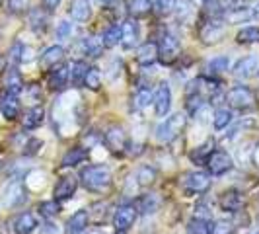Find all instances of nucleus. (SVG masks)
Instances as JSON below:
<instances>
[{
	"label": "nucleus",
	"instance_id": "nucleus-1",
	"mask_svg": "<svg viewBox=\"0 0 259 234\" xmlns=\"http://www.w3.org/2000/svg\"><path fill=\"white\" fill-rule=\"evenodd\" d=\"M80 180L90 191H104L111 185V172L104 166H86L80 172Z\"/></svg>",
	"mask_w": 259,
	"mask_h": 234
},
{
	"label": "nucleus",
	"instance_id": "nucleus-2",
	"mask_svg": "<svg viewBox=\"0 0 259 234\" xmlns=\"http://www.w3.org/2000/svg\"><path fill=\"white\" fill-rule=\"evenodd\" d=\"M185 123H187V117L183 113H176V115H169L166 121H162L156 129V139L160 143H171L174 139H178L182 135V131L185 129Z\"/></svg>",
	"mask_w": 259,
	"mask_h": 234
},
{
	"label": "nucleus",
	"instance_id": "nucleus-3",
	"mask_svg": "<svg viewBox=\"0 0 259 234\" xmlns=\"http://www.w3.org/2000/svg\"><path fill=\"white\" fill-rule=\"evenodd\" d=\"M226 100H228L230 107L238 109V111H249V109L257 107V98H255L253 90L247 88V86H236V88H232V90L228 92Z\"/></svg>",
	"mask_w": 259,
	"mask_h": 234
},
{
	"label": "nucleus",
	"instance_id": "nucleus-4",
	"mask_svg": "<svg viewBox=\"0 0 259 234\" xmlns=\"http://www.w3.org/2000/svg\"><path fill=\"white\" fill-rule=\"evenodd\" d=\"M182 55V45H180V39L171 33H166L162 41L158 43V59H162L164 65H171L180 59Z\"/></svg>",
	"mask_w": 259,
	"mask_h": 234
},
{
	"label": "nucleus",
	"instance_id": "nucleus-5",
	"mask_svg": "<svg viewBox=\"0 0 259 234\" xmlns=\"http://www.w3.org/2000/svg\"><path fill=\"white\" fill-rule=\"evenodd\" d=\"M207 166L212 176H222V174L232 170L234 160L232 156L228 154V152H224V150H212L207 158Z\"/></svg>",
	"mask_w": 259,
	"mask_h": 234
},
{
	"label": "nucleus",
	"instance_id": "nucleus-6",
	"mask_svg": "<svg viewBox=\"0 0 259 234\" xmlns=\"http://www.w3.org/2000/svg\"><path fill=\"white\" fill-rule=\"evenodd\" d=\"M226 29L222 26L219 20H207L205 24H201L199 27V39L205 43V45H214L224 37Z\"/></svg>",
	"mask_w": 259,
	"mask_h": 234
},
{
	"label": "nucleus",
	"instance_id": "nucleus-7",
	"mask_svg": "<svg viewBox=\"0 0 259 234\" xmlns=\"http://www.w3.org/2000/svg\"><path fill=\"white\" fill-rule=\"evenodd\" d=\"M27 199V193H26V187H24V183L18 182V180H14L6 185V189H4V193H2V201H4V205L6 207H20L22 203H26Z\"/></svg>",
	"mask_w": 259,
	"mask_h": 234
},
{
	"label": "nucleus",
	"instance_id": "nucleus-8",
	"mask_svg": "<svg viewBox=\"0 0 259 234\" xmlns=\"http://www.w3.org/2000/svg\"><path fill=\"white\" fill-rule=\"evenodd\" d=\"M183 187L189 193H205L210 187V178L205 172H189L183 176Z\"/></svg>",
	"mask_w": 259,
	"mask_h": 234
},
{
	"label": "nucleus",
	"instance_id": "nucleus-9",
	"mask_svg": "<svg viewBox=\"0 0 259 234\" xmlns=\"http://www.w3.org/2000/svg\"><path fill=\"white\" fill-rule=\"evenodd\" d=\"M259 72V57L255 55H249V57H244L240 59L236 66H234V76L236 78H253Z\"/></svg>",
	"mask_w": 259,
	"mask_h": 234
},
{
	"label": "nucleus",
	"instance_id": "nucleus-10",
	"mask_svg": "<svg viewBox=\"0 0 259 234\" xmlns=\"http://www.w3.org/2000/svg\"><path fill=\"white\" fill-rule=\"evenodd\" d=\"M152 102H154V109L158 117H166L171 107V90H169L168 84H160L156 94L152 96Z\"/></svg>",
	"mask_w": 259,
	"mask_h": 234
},
{
	"label": "nucleus",
	"instance_id": "nucleus-11",
	"mask_svg": "<svg viewBox=\"0 0 259 234\" xmlns=\"http://www.w3.org/2000/svg\"><path fill=\"white\" fill-rule=\"evenodd\" d=\"M137 221V209L133 205H121L113 215V226L117 230H129Z\"/></svg>",
	"mask_w": 259,
	"mask_h": 234
},
{
	"label": "nucleus",
	"instance_id": "nucleus-12",
	"mask_svg": "<svg viewBox=\"0 0 259 234\" xmlns=\"http://www.w3.org/2000/svg\"><path fill=\"white\" fill-rule=\"evenodd\" d=\"M105 144H107V148L111 150V152H123L125 148H127V135H125V131L121 129V127H111V129H107L105 133Z\"/></svg>",
	"mask_w": 259,
	"mask_h": 234
},
{
	"label": "nucleus",
	"instance_id": "nucleus-13",
	"mask_svg": "<svg viewBox=\"0 0 259 234\" xmlns=\"http://www.w3.org/2000/svg\"><path fill=\"white\" fill-rule=\"evenodd\" d=\"M63 57H65V49L61 45H53V47L43 51L41 59H39V65L43 70H51L53 66H57L63 61Z\"/></svg>",
	"mask_w": 259,
	"mask_h": 234
},
{
	"label": "nucleus",
	"instance_id": "nucleus-14",
	"mask_svg": "<svg viewBox=\"0 0 259 234\" xmlns=\"http://www.w3.org/2000/svg\"><path fill=\"white\" fill-rule=\"evenodd\" d=\"M68 14L74 22H88L92 16V2L90 0H70Z\"/></svg>",
	"mask_w": 259,
	"mask_h": 234
},
{
	"label": "nucleus",
	"instance_id": "nucleus-15",
	"mask_svg": "<svg viewBox=\"0 0 259 234\" xmlns=\"http://www.w3.org/2000/svg\"><path fill=\"white\" fill-rule=\"evenodd\" d=\"M68 84V65H57L49 70V86L51 90L61 92Z\"/></svg>",
	"mask_w": 259,
	"mask_h": 234
},
{
	"label": "nucleus",
	"instance_id": "nucleus-16",
	"mask_svg": "<svg viewBox=\"0 0 259 234\" xmlns=\"http://www.w3.org/2000/svg\"><path fill=\"white\" fill-rule=\"evenodd\" d=\"M139 41V24H137V20H127V22H123V26H121V43H123V47H135V43Z\"/></svg>",
	"mask_w": 259,
	"mask_h": 234
},
{
	"label": "nucleus",
	"instance_id": "nucleus-17",
	"mask_svg": "<svg viewBox=\"0 0 259 234\" xmlns=\"http://www.w3.org/2000/svg\"><path fill=\"white\" fill-rule=\"evenodd\" d=\"M219 205H221L222 211H240L242 205H244V197L240 191H236V189H228V191H224L221 195V199H219Z\"/></svg>",
	"mask_w": 259,
	"mask_h": 234
},
{
	"label": "nucleus",
	"instance_id": "nucleus-18",
	"mask_svg": "<svg viewBox=\"0 0 259 234\" xmlns=\"http://www.w3.org/2000/svg\"><path fill=\"white\" fill-rule=\"evenodd\" d=\"M137 61L144 66L154 65L156 61H158V43H154V41L143 43L139 47V51H137Z\"/></svg>",
	"mask_w": 259,
	"mask_h": 234
},
{
	"label": "nucleus",
	"instance_id": "nucleus-19",
	"mask_svg": "<svg viewBox=\"0 0 259 234\" xmlns=\"http://www.w3.org/2000/svg\"><path fill=\"white\" fill-rule=\"evenodd\" d=\"M78 187V180L74 178V176H66V178H63L61 182L55 185V199L57 201H61V199H68V197H72L74 195V191H76Z\"/></svg>",
	"mask_w": 259,
	"mask_h": 234
},
{
	"label": "nucleus",
	"instance_id": "nucleus-20",
	"mask_svg": "<svg viewBox=\"0 0 259 234\" xmlns=\"http://www.w3.org/2000/svg\"><path fill=\"white\" fill-rule=\"evenodd\" d=\"M0 111H2V115L6 117L8 121H14L16 117L20 115V104H18V98L14 96V94H4L2 98H0Z\"/></svg>",
	"mask_w": 259,
	"mask_h": 234
},
{
	"label": "nucleus",
	"instance_id": "nucleus-21",
	"mask_svg": "<svg viewBox=\"0 0 259 234\" xmlns=\"http://www.w3.org/2000/svg\"><path fill=\"white\" fill-rule=\"evenodd\" d=\"M88 211H76L66 222V234H82L88 226Z\"/></svg>",
	"mask_w": 259,
	"mask_h": 234
},
{
	"label": "nucleus",
	"instance_id": "nucleus-22",
	"mask_svg": "<svg viewBox=\"0 0 259 234\" xmlns=\"http://www.w3.org/2000/svg\"><path fill=\"white\" fill-rule=\"evenodd\" d=\"M43 119H45L43 107H41V105H33V107H29L26 113H24L22 123H24L26 129H37L39 125L43 123Z\"/></svg>",
	"mask_w": 259,
	"mask_h": 234
},
{
	"label": "nucleus",
	"instance_id": "nucleus-23",
	"mask_svg": "<svg viewBox=\"0 0 259 234\" xmlns=\"http://www.w3.org/2000/svg\"><path fill=\"white\" fill-rule=\"evenodd\" d=\"M80 47H82V51L84 55H88V57H100L102 53H104V41L102 37H96V35H90V37H84L80 41Z\"/></svg>",
	"mask_w": 259,
	"mask_h": 234
},
{
	"label": "nucleus",
	"instance_id": "nucleus-24",
	"mask_svg": "<svg viewBox=\"0 0 259 234\" xmlns=\"http://www.w3.org/2000/svg\"><path fill=\"white\" fill-rule=\"evenodd\" d=\"M224 18H226V22H230V24H244L249 18H253V12H251V8H247V6H234L230 10H226Z\"/></svg>",
	"mask_w": 259,
	"mask_h": 234
},
{
	"label": "nucleus",
	"instance_id": "nucleus-25",
	"mask_svg": "<svg viewBox=\"0 0 259 234\" xmlns=\"http://www.w3.org/2000/svg\"><path fill=\"white\" fill-rule=\"evenodd\" d=\"M35 226H37V221H35V217L31 213H22L14 222L16 234H31L35 230Z\"/></svg>",
	"mask_w": 259,
	"mask_h": 234
},
{
	"label": "nucleus",
	"instance_id": "nucleus-26",
	"mask_svg": "<svg viewBox=\"0 0 259 234\" xmlns=\"http://www.w3.org/2000/svg\"><path fill=\"white\" fill-rule=\"evenodd\" d=\"M127 10L131 18H144L152 12V0H129L127 2Z\"/></svg>",
	"mask_w": 259,
	"mask_h": 234
},
{
	"label": "nucleus",
	"instance_id": "nucleus-27",
	"mask_svg": "<svg viewBox=\"0 0 259 234\" xmlns=\"http://www.w3.org/2000/svg\"><path fill=\"white\" fill-rule=\"evenodd\" d=\"M86 72H88V65L84 61H76L68 66V80L72 82V86H84Z\"/></svg>",
	"mask_w": 259,
	"mask_h": 234
},
{
	"label": "nucleus",
	"instance_id": "nucleus-28",
	"mask_svg": "<svg viewBox=\"0 0 259 234\" xmlns=\"http://www.w3.org/2000/svg\"><path fill=\"white\" fill-rule=\"evenodd\" d=\"M226 4H224V0H205V4H203V14L207 16L208 20H219L221 16L226 14Z\"/></svg>",
	"mask_w": 259,
	"mask_h": 234
},
{
	"label": "nucleus",
	"instance_id": "nucleus-29",
	"mask_svg": "<svg viewBox=\"0 0 259 234\" xmlns=\"http://www.w3.org/2000/svg\"><path fill=\"white\" fill-rule=\"evenodd\" d=\"M162 205V199H160V195L158 193H146L141 199V203H139V211L143 213V215H152L156 213L158 209Z\"/></svg>",
	"mask_w": 259,
	"mask_h": 234
},
{
	"label": "nucleus",
	"instance_id": "nucleus-30",
	"mask_svg": "<svg viewBox=\"0 0 259 234\" xmlns=\"http://www.w3.org/2000/svg\"><path fill=\"white\" fill-rule=\"evenodd\" d=\"M27 20H29V26L35 31H45L47 29V12L41 10V8H31L27 14Z\"/></svg>",
	"mask_w": 259,
	"mask_h": 234
},
{
	"label": "nucleus",
	"instance_id": "nucleus-31",
	"mask_svg": "<svg viewBox=\"0 0 259 234\" xmlns=\"http://www.w3.org/2000/svg\"><path fill=\"white\" fill-rule=\"evenodd\" d=\"M22 90H24L22 74H20L16 68H10L8 74H6V92H8V94H14V96H18Z\"/></svg>",
	"mask_w": 259,
	"mask_h": 234
},
{
	"label": "nucleus",
	"instance_id": "nucleus-32",
	"mask_svg": "<svg viewBox=\"0 0 259 234\" xmlns=\"http://www.w3.org/2000/svg\"><path fill=\"white\" fill-rule=\"evenodd\" d=\"M86 158H88V150H84V148H80V146L70 148V150L63 156V166H65V168H68V166H76V164H80V162H84Z\"/></svg>",
	"mask_w": 259,
	"mask_h": 234
},
{
	"label": "nucleus",
	"instance_id": "nucleus-33",
	"mask_svg": "<svg viewBox=\"0 0 259 234\" xmlns=\"http://www.w3.org/2000/svg\"><path fill=\"white\" fill-rule=\"evenodd\" d=\"M152 102V92H150V88H139V92L133 96V109L135 111H143L146 105Z\"/></svg>",
	"mask_w": 259,
	"mask_h": 234
},
{
	"label": "nucleus",
	"instance_id": "nucleus-34",
	"mask_svg": "<svg viewBox=\"0 0 259 234\" xmlns=\"http://www.w3.org/2000/svg\"><path fill=\"white\" fill-rule=\"evenodd\" d=\"M212 148H214V139H207L201 146H197L191 152V160L193 162H207V158L212 152Z\"/></svg>",
	"mask_w": 259,
	"mask_h": 234
},
{
	"label": "nucleus",
	"instance_id": "nucleus-35",
	"mask_svg": "<svg viewBox=\"0 0 259 234\" xmlns=\"http://www.w3.org/2000/svg\"><path fill=\"white\" fill-rule=\"evenodd\" d=\"M236 41L238 43H244V45H249V43H259V27H244L238 31L236 35Z\"/></svg>",
	"mask_w": 259,
	"mask_h": 234
},
{
	"label": "nucleus",
	"instance_id": "nucleus-36",
	"mask_svg": "<svg viewBox=\"0 0 259 234\" xmlns=\"http://www.w3.org/2000/svg\"><path fill=\"white\" fill-rule=\"evenodd\" d=\"M230 123H232V111L226 109V107L217 109V113H214V117H212V125H214V129L222 131L224 127H228Z\"/></svg>",
	"mask_w": 259,
	"mask_h": 234
},
{
	"label": "nucleus",
	"instance_id": "nucleus-37",
	"mask_svg": "<svg viewBox=\"0 0 259 234\" xmlns=\"http://www.w3.org/2000/svg\"><path fill=\"white\" fill-rule=\"evenodd\" d=\"M105 47H115L117 43H121V26H109L102 35Z\"/></svg>",
	"mask_w": 259,
	"mask_h": 234
},
{
	"label": "nucleus",
	"instance_id": "nucleus-38",
	"mask_svg": "<svg viewBox=\"0 0 259 234\" xmlns=\"http://www.w3.org/2000/svg\"><path fill=\"white\" fill-rule=\"evenodd\" d=\"M107 209H109V203H104V201H98V203H94L88 211V217H90L94 222H100L105 221V215H107Z\"/></svg>",
	"mask_w": 259,
	"mask_h": 234
},
{
	"label": "nucleus",
	"instance_id": "nucleus-39",
	"mask_svg": "<svg viewBox=\"0 0 259 234\" xmlns=\"http://www.w3.org/2000/svg\"><path fill=\"white\" fill-rule=\"evenodd\" d=\"M236 226L230 221H214L208 224V234H234Z\"/></svg>",
	"mask_w": 259,
	"mask_h": 234
},
{
	"label": "nucleus",
	"instance_id": "nucleus-40",
	"mask_svg": "<svg viewBox=\"0 0 259 234\" xmlns=\"http://www.w3.org/2000/svg\"><path fill=\"white\" fill-rule=\"evenodd\" d=\"M228 66H230V59H228V57H224V55H219V57H214L212 61H208L207 68L212 72V74H219V72L228 70Z\"/></svg>",
	"mask_w": 259,
	"mask_h": 234
},
{
	"label": "nucleus",
	"instance_id": "nucleus-41",
	"mask_svg": "<svg viewBox=\"0 0 259 234\" xmlns=\"http://www.w3.org/2000/svg\"><path fill=\"white\" fill-rule=\"evenodd\" d=\"M84 86L90 88V90H100V86H102V74H100L98 68H88L86 78H84Z\"/></svg>",
	"mask_w": 259,
	"mask_h": 234
},
{
	"label": "nucleus",
	"instance_id": "nucleus-42",
	"mask_svg": "<svg viewBox=\"0 0 259 234\" xmlns=\"http://www.w3.org/2000/svg\"><path fill=\"white\" fill-rule=\"evenodd\" d=\"M205 102V96L201 94V92H195V94H187V111L191 113V115H197V111L201 109V105Z\"/></svg>",
	"mask_w": 259,
	"mask_h": 234
},
{
	"label": "nucleus",
	"instance_id": "nucleus-43",
	"mask_svg": "<svg viewBox=\"0 0 259 234\" xmlns=\"http://www.w3.org/2000/svg\"><path fill=\"white\" fill-rule=\"evenodd\" d=\"M39 213H41L45 219H53V217H57V215L61 213V205H59V201H57V199H53V201H45V203H41V205H39Z\"/></svg>",
	"mask_w": 259,
	"mask_h": 234
},
{
	"label": "nucleus",
	"instance_id": "nucleus-44",
	"mask_svg": "<svg viewBox=\"0 0 259 234\" xmlns=\"http://www.w3.org/2000/svg\"><path fill=\"white\" fill-rule=\"evenodd\" d=\"M137 180H139L141 185H150V183H154L156 170L150 168V166H143V168L139 170V174H137Z\"/></svg>",
	"mask_w": 259,
	"mask_h": 234
},
{
	"label": "nucleus",
	"instance_id": "nucleus-45",
	"mask_svg": "<svg viewBox=\"0 0 259 234\" xmlns=\"http://www.w3.org/2000/svg\"><path fill=\"white\" fill-rule=\"evenodd\" d=\"M187 234H208V224L205 219L195 217L193 221L187 224Z\"/></svg>",
	"mask_w": 259,
	"mask_h": 234
},
{
	"label": "nucleus",
	"instance_id": "nucleus-46",
	"mask_svg": "<svg viewBox=\"0 0 259 234\" xmlns=\"http://www.w3.org/2000/svg\"><path fill=\"white\" fill-rule=\"evenodd\" d=\"M178 8V0H158L156 2V10L162 16H168Z\"/></svg>",
	"mask_w": 259,
	"mask_h": 234
},
{
	"label": "nucleus",
	"instance_id": "nucleus-47",
	"mask_svg": "<svg viewBox=\"0 0 259 234\" xmlns=\"http://www.w3.org/2000/svg\"><path fill=\"white\" fill-rule=\"evenodd\" d=\"M27 10V0H8V12L24 14Z\"/></svg>",
	"mask_w": 259,
	"mask_h": 234
},
{
	"label": "nucleus",
	"instance_id": "nucleus-48",
	"mask_svg": "<svg viewBox=\"0 0 259 234\" xmlns=\"http://www.w3.org/2000/svg\"><path fill=\"white\" fill-rule=\"evenodd\" d=\"M41 146H43V141H41V139H29L27 144L24 146V154H27V156L37 154V150Z\"/></svg>",
	"mask_w": 259,
	"mask_h": 234
},
{
	"label": "nucleus",
	"instance_id": "nucleus-49",
	"mask_svg": "<svg viewBox=\"0 0 259 234\" xmlns=\"http://www.w3.org/2000/svg\"><path fill=\"white\" fill-rule=\"evenodd\" d=\"M68 35H72V24L70 22H61L59 27H57V37L66 39Z\"/></svg>",
	"mask_w": 259,
	"mask_h": 234
},
{
	"label": "nucleus",
	"instance_id": "nucleus-50",
	"mask_svg": "<svg viewBox=\"0 0 259 234\" xmlns=\"http://www.w3.org/2000/svg\"><path fill=\"white\" fill-rule=\"evenodd\" d=\"M22 53H24V45L22 43H14V47L10 49V59L14 63H22Z\"/></svg>",
	"mask_w": 259,
	"mask_h": 234
},
{
	"label": "nucleus",
	"instance_id": "nucleus-51",
	"mask_svg": "<svg viewBox=\"0 0 259 234\" xmlns=\"http://www.w3.org/2000/svg\"><path fill=\"white\" fill-rule=\"evenodd\" d=\"M41 234H59V226H57V224H53V222H47V224L43 226Z\"/></svg>",
	"mask_w": 259,
	"mask_h": 234
},
{
	"label": "nucleus",
	"instance_id": "nucleus-52",
	"mask_svg": "<svg viewBox=\"0 0 259 234\" xmlns=\"http://www.w3.org/2000/svg\"><path fill=\"white\" fill-rule=\"evenodd\" d=\"M41 2H43L45 10H49V12H51V10H55V8L61 4V0H41Z\"/></svg>",
	"mask_w": 259,
	"mask_h": 234
},
{
	"label": "nucleus",
	"instance_id": "nucleus-53",
	"mask_svg": "<svg viewBox=\"0 0 259 234\" xmlns=\"http://www.w3.org/2000/svg\"><path fill=\"white\" fill-rule=\"evenodd\" d=\"M8 228H10L8 222H2V224H0V234H10L8 232Z\"/></svg>",
	"mask_w": 259,
	"mask_h": 234
},
{
	"label": "nucleus",
	"instance_id": "nucleus-54",
	"mask_svg": "<svg viewBox=\"0 0 259 234\" xmlns=\"http://www.w3.org/2000/svg\"><path fill=\"white\" fill-rule=\"evenodd\" d=\"M251 12H253V18H259V2L255 4V8H253Z\"/></svg>",
	"mask_w": 259,
	"mask_h": 234
},
{
	"label": "nucleus",
	"instance_id": "nucleus-55",
	"mask_svg": "<svg viewBox=\"0 0 259 234\" xmlns=\"http://www.w3.org/2000/svg\"><path fill=\"white\" fill-rule=\"evenodd\" d=\"M113 0H98V4H102V6H107V4H111Z\"/></svg>",
	"mask_w": 259,
	"mask_h": 234
},
{
	"label": "nucleus",
	"instance_id": "nucleus-56",
	"mask_svg": "<svg viewBox=\"0 0 259 234\" xmlns=\"http://www.w3.org/2000/svg\"><path fill=\"white\" fill-rule=\"evenodd\" d=\"M117 234H127V230H117Z\"/></svg>",
	"mask_w": 259,
	"mask_h": 234
},
{
	"label": "nucleus",
	"instance_id": "nucleus-57",
	"mask_svg": "<svg viewBox=\"0 0 259 234\" xmlns=\"http://www.w3.org/2000/svg\"><path fill=\"white\" fill-rule=\"evenodd\" d=\"M0 2H2V0H0Z\"/></svg>",
	"mask_w": 259,
	"mask_h": 234
},
{
	"label": "nucleus",
	"instance_id": "nucleus-58",
	"mask_svg": "<svg viewBox=\"0 0 259 234\" xmlns=\"http://www.w3.org/2000/svg\"><path fill=\"white\" fill-rule=\"evenodd\" d=\"M257 234H259V232H257Z\"/></svg>",
	"mask_w": 259,
	"mask_h": 234
}]
</instances>
